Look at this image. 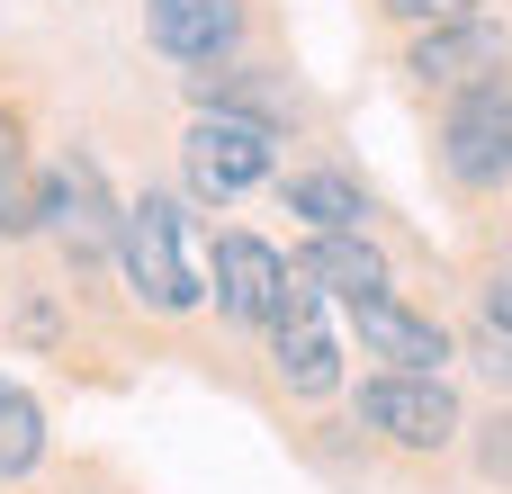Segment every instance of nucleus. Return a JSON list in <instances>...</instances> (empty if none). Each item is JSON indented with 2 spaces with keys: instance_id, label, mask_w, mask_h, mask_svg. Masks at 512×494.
<instances>
[{
  "instance_id": "1",
  "label": "nucleus",
  "mask_w": 512,
  "mask_h": 494,
  "mask_svg": "<svg viewBox=\"0 0 512 494\" xmlns=\"http://www.w3.org/2000/svg\"><path fill=\"white\" fill-rule=\"evenodd\" d=\"M207 243H198V216L180 207V198H162V189H144L135 207H126V225H117V270H126V288H135V306L144 315H189L198 297H216L207 288Z\"/></svg>"
},
{
  "instance_id": "2",
  "label": "nucleus",
  "mask_w": 512,
  "mask_h": 494,
  "mask_svg": "<svg viewBox=\"0 0 512 494\" xmlns=\"http://www.w3.org/2000/svg\"><path fill=\"white\" fill-rule=\"evenodd\" d=\"M351 414H360L369 441H387L405 459H441L459 441V423H468L459 414V387L441 369H378V378L351 387Z\"/></svg>"
},
{
  "instance_id": "3",
  "label": "nucleus",
  "mask_w": 512,
  "mask_h": 494,
  "mask_svg": "<svg viewBox=\"0 0 512 494\" xmlns=\"http://www.w3.org/2000/svg\"><path fill=\"white\" fill-rule=\"evenodd\" d=\"M441 171L468 198H486V189L512 180V81L504 72L450 99V117H441Z\"/></svg>"
},
{
  "instance_id": "4",
  "label": "nucleus",
  "mask_w": 512,
  "mask_h": 494,
  "mask_svg": "<svg viewBox=\"0 0 512 494\" xmlns=\"http://www.w3.org/2000/svg\"><path fill=\"white\" fill-rule=\"evenodd\" d=\"M270 162H279V135L252 126V117H216V108H207V117L180 135V180H189L198 207H225V198L261 189Z\"/></svg>"
},
{
  "instance_id": "5",
  "label": "nucleus",
  "mask_w": 512,
  "mask_h": 494,
  "mask_svg": "<svg viewBox=\"0 0 512 494\" xmlns=\"http://www.w3.org/2000/svg\"><path fill=\"white\" fill-rule=\"evenodd\" d=\"M117 225H126V207L108 198L99 162H90V153H63V162L45 171V234H54L63 270H99V261H117Z\"/></svg>"
},
{
  "instance_id": "6",
  "label": "nucleus",
  "mask_w": 512,
  "mask_h": 494,
  "mask_svg": "<svg viewBox=\"0 0 512 494\" xmlns=\"http://www.w3.org/2000/svg\"><path fill=\"white\" fill-rule=\"evenodd\" d=\"M261 333H270V369H279L288 396H333L342 387V342L324 333V288L306 270L288 279V297H279V315Z\"/></svg>"
},
{
  "instance_id": "7",
  "label": "nucleus",
  "mask_w": 512,
  "mask_h": 494,
  "mask_svg": "<svg viewBox=\"0 0 512 494\" xmlns=\"http://www.w3.org/2000/svg\"><path fill=\"white\" fill-rule=\"evenodd\" d=\"M512 63V36L477 9V18H450V27H414V45H405V81L414 90H477V81H495Z\"/></svg>"
},
{
  "instance_id": "8",
  "label": "nucleus",
  "mask_w": 512,
  "mask_h": 494,
  "mask_svg": "<svg viewBox=\"0 0 512 494\" xmlns=\"http://www.w3.org/2000/svg\"><path fill=\"white\" fill-rule=\"evenodd\" d=\"M351 333H360V351L378 360V369H450V324L432 315V306H405L396 288H378V297H351Z\"/></svg>"
},
{
  "instance_id": "9",
  "label": "nucleus",
  "mask_w": 512,
  "mask_h": 494,
  "mask_svg": "<svg viewBox=\"0 0 512 494\" xmlns=\"http://www.w3.org/2000/svg\"><path fill=\"white\" fill-rule=\"evenodd\" d=\"M207 279H216V315H225V324H270V315H279V297H288V279H297V261L234 225V234H216Z\"/></svg>"
},
{
  "instance_id": "10",
  "label": "nucleus",
  "mask_w": 512,
  "mask_h": 494,
  "mask_svg": "<svg viewBox=\"0 0 512 494\" xmlns=\"http://www.w3.org/2000/svg\"><path fill=\"white\" fill-rule=\"evenodd\" d=\"M144 36L171 63H234L243 45V0H144Z\"/></svg>"
},
{
  "instance_id": "11",
  "label": "nucleus",
  "mask_w": 512,
  "mask_h": 494,
  "mask_svg": "<svg viewBox=\"0 0 512 494\" xmlns=\"http://www.w3.org/2000/svg\"><path fill=\"white\" fill-rule=\"evenodd\" d=\"M297 270L324 288V297H378V288H396V270H387V252L369 243V234H306V252H297Z\"/></svg>"
},
{
  "instance_id": "12",
  "label": "nucleus",
  "mask_w": 512,
  "mask_h": 494,
  "mask_svg": "<svg viewBox=\"0 0 512 494\" xmlns=\"http://www.w3.org/2000/svg\"><path fill=\"white\" fill-rule=\"evenodd\" d=\"M198 99H207L216 117H252V126H270V135L297 117V90H288L270 63H234V72H207V81H198Z\"/></svg>"
},
{
  "instance_id": "13",
  "label": "nucleus",
  "mask_w": 512,
  "mask_h": 494,
  "mask_svg": "<svg viewBox=\"0 0 512 494\" xmlns=\"http://www.w3.org/2000/svg\"><path fill=\"white\" fill-rule=\"evenodd\" d=\"M288 216H306L315 234H369V189L351 171H288L279 180Z\"/></svg>"
},
{
  "instance_id": "14",
  "label": "nucleus",
  "mask_w": 512,
  "mask_h": 494,
  "mask_svg": "<svg viewBox=\"0 0 512 494\" xmlns=\"http://www.w3.org/2000/svg\"><path fill=\"white\" fill-rule=\"evenodd\" d=\"M45 234V171L27 162V126L0 108V243Z\"/></svg>"
},
{
  "instance_id": "15",
  "label": "nucleus",
  "mask_w": 512,
  "mask_h": 494,
  "mask_svg": "<svg viewBox=\"0 0 512 494\" xmlns=\"http://www.w3.org/2000/svg\"><path fill=\"white\" fill-rule=\"evenodd\" d=\"M468 360H477L495 387H512V270H495V279L477 288V315H468Z\"/></svg>"
},
{
  "instance_id": "16",
  "label": "nucleus",
  "mask_w": 512,
  "mask_h": 494,
  "mask_svg": "<svg viewBox=\"0 0 512 494\" xmlns=\"http://www.w3.org/2000/svg\"><path fill=\"white\" fill-rule=\"evenodd\" d=\"M36 459H45V414H36V396H27V387H9V378H0V486H18Z\"/></svg>"
},
{
  "instance_id": "17",
  "label": "nucleus",
  "mask_w": 512,
  "mask_h": 494,
  "mask_svg": "<svg viewBox=\"0 0 512 494\" xmlns=\"http://www.w3.org/2000/svg\"><path fill=\"white\" fill-rule=\"evenodd\" d=\"M387 18H405V27H450V18H477V0H378Z\"/></svg>"
}]
</instances>
